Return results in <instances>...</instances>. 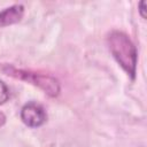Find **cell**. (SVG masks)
I'll return each mask as SVG.
<instances>
[{
	"label": "cell",
	"instance_id": "cell-5",
	"mask_svg": "<svg viewBox=\"0 0 147 147\" xmlns=\"http://www.w3.org/2000/svg\"><path fill=\"white\" fill-rule=\"evenodd\" d=\"M9 99V90L7 87V85L0 80V105H3L6 101H8Z\"/></svg>",
	"mask_w": 147,
	"mask_h": 147
},
{
	"label": "cell",
	"instance_id": "cell-1",
	"mask_svg": "<svg viewBox=\"0 0 147 147\" xmlns=\"http://www.w3.org/2000/svg\"><path fill=\"white\" fill-rule=\"evenodd\" d=\"M109 51L122 69L132 78L137 74V48L127 34L122 31H111L107 37Z\"/></svg>",
	"mask_w": 147,
	"mask_h": 147
},
{
	"label": "cell",
	"instance_id": "cell-6",
	"mask_svg": "<svg viewBox=\"0 0 147 147\" xmlns=\"http://www.w3.org/2000/svg\"><path fill=\"white\" fill-rule=\"evenodd\" d=\"M145 6H146V1H141L140 5H139V13L141 15L142 18H146V14H145Z\"/></svg>",
	"mask_w": 147,
	"mask_h": 147
},
{
	"label": "cell",
	"instance_id": "cell-2",
	"mask_svg": "<svg viewBox=\"0 0 147 147\" xmlns=\"http://www.w3.org/2000/svg\"><path fill=\"white\" fill-rule=\"evenodd\" d=\"M1 71L10 77H14L16 79H21L24 82H28L40 90H42L47 95L55 98L60 94V83L59 80L47 74H39L31 70H24V69H17L10 64H3L0 67Z\"/></svg>",
	"mask_w": 147,
	"mask_h": 147
},
{
	"label": "cell",
	"instance_id": "cell-7",
	"mask_svg": "<svg viewBox=\"0 0 147 147\" xmlns=\"http://www.w3.org/2000/svg\"><path fill=\"white\" fill-rule=\"evenodd\" d=\"M5 123H6V116L3 113L0 111V126H2Z\"/></svg>",
	"mask_w": 147,
	"mask_h": 147
},
{
	"label": "cell",
	"instance_id": "cell-3",
	"mask_svg": "<svg viewBox=\"0 0 147 147\" xmlns=\"http://www.w3.org/2000/svg\"><path fill=\"white\" fill-rule=\"evenodd\" d=\"M21 119L29 127H39L46 122L47 114L41 105L28 102L21 109Z\"/></svg>",
	"mask_w": 147,
	"mask_h": 147
},
{
	"label": "cell",
	"instance_id": "cell-4",
	"mask_svg": "<svg viewBox=\"0 0 147 147\" xmlns=\"http://www.w3.org/2000/svg\"><path fill=\"white\" fill-rule=\"evenodd\" d=\"M24 15V7L23 5L16 3L13 5L5 10L0 11V26H7L15 24L22 20Z\"/></svg>",
	"mask_w": 147,
	"mask_h": 147
}]
</instances>
